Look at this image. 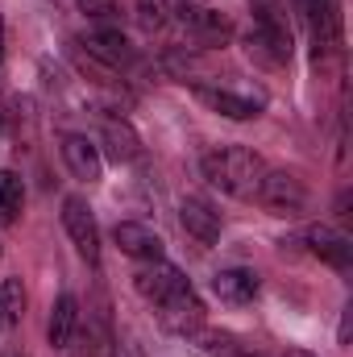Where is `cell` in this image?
I'll use <instances>...</instances> for the list:
<instances>
[{
    "instance_id": "4fadbf2b",
    "label": "cell",
    "mask_w": 353,
    "mask_h": 357,
    "mask_svg": "<svg viewBox=\"0 0 353 357\" xmlns=\"http://www.w3.org/2000/svg\"><path fill=\"white\" fill-rule=\"evenodd\" d=\"M59 150H63V162H67V171L80 178V183H100L104 158H100V146H96V142H88L84 133H63Z\"/></svg>"
},
{
    "instance_id": "3957f363",
    "label": "cell",
    "mask_w": 353,
    "mask_h": 357,
    "mask_svg": "<svg viewBox=\"0 0 353 357\" xmlns=\"http://www.w3.org/2000/svg\"><path fill=\"white\" fill-rule=\"evenodd\" d=\"M246 50L262 67H287L291 63V25H287V17H254Z\"/></svg>"
},
{
    "instance_id": "7c38bea8",
    "label": "cell",
    "mask_w": 353,
    "mask_h": 357,
    "mask_svg": "<svg viewBox=\"0 0 353 357\" xmlns=\"http://www.w3.org/2000/svg\"><path fill=\"white\" fill-rule=\"evenodd\" d=\"M100 158H108V162H117V167H125V162H133L137 154H142V137H137V129L129 125V121H121V116H104L100 121Z\"/></svg>"
},
{
    "instance_id": "f1b7e54d",
    "label": "cell",
    "mask_w": 353,
    "mask_h": 357,
    "mask_svg": "<svg viewBox=\"0 0 353 357\" xmlns=\"http://www.w3.org/2000/svg\"><path fill=\"white\" fill-rule=\"evenodd\" d=\"M125 357H142V354H137V349H133V345H129V349H125Z\"/></svg>"
},
{
    "instance_id": "7402d4cb",
    "label": "cell",
    "mask_w": 353,
    "mask_h": 357,
    "mask_svg": "<svg viewBox=\"0 0 353 357\" xmlns=\"http://www.w3.org/2000/svg\"><path fill=\"white\" fill-rule=\"evenodd\" d=\"M137 21L146 29H163L167 25V0H137Z\"/></svg>"
},
{
    "instance_id": "484cf974",
    "label": "cell",
    "mask_w": 353,
    "mask_h": 357,
    "mask_svg": "<svg viewBox=\"0 0 353 357\" xmlns=\"http://www.w3.org/2000/svg\"><path fill=\"white\" fill-rule=\"evenodd\" d=\"M278 357H316V354H308V349H283Z\"/></svg>"
},
{
    "instance_id": "44dd1931",
    "label": "cell",
    "mask_w": 353,
    "mask_h": 357,
    "mask_svg": "<svg viewBox=\"0 0 353 357\" xmlns=\"http://www.w3.org/2000/svg\"><path fill=\"white\" fill-rule=\"evenodd\" d=\"M0 307H4V316L13 324H21V316H25V287H21V278H4L0 282Z\"/></svg>"
},
{
    "instance_id": "8992f818",
    "label": "cell",
    "mask_w": 353,
    "mask_h": 357,
    "mask_svg": "<svg viewBox=\"0 0 353 357\" xmlns=\"http://www.w3.org/2000/svg\"><path fill=\"white\" fill-rule=\"evenodd\" d=\"M191 96L216 112V116H229V121H254L262 112V96H246V91H233V88H220V84H200L191 79Z\"/></svg>"
},
{
    "instance_id": "e0dca14e",
    "label": "cell",
    "mask_w": 353,
    "mask_h": 357,
    "mask_svg": "<svg viewBox=\"0 0 353 357\" xmlns=\"http://www.w3.org/2000/svg\"><path fill=\"white\" fill-rule=\"evenodd\" d=\"M75 333H80V299H75L71 291H63V295L54 299V307H50L46 341H50V349H67Z\"/></svg>"
},
{
    "instance_id": "83f0119b",
    "label": "cell",
    "mask_w": 353,
    "mask_h": 357,
    "mask_svg": "<svg viewBox=\"0 0 353 357\" xmlns=\"http://www.w3.org/2000/svg\"><path fill=\"white\" fill-rule=\"evenodd\" d=\"M0 357H21V354H17L13 345H0Z\"/></svg>"
},
{
    "instance_id": "5bb4252c",
    "label": "cell",
    "mask_w": 353,
    "mask_h": 357,
    "mask_svg": "<svg viewBox=\"0 0 353 357\" xmlns=\"http://www.w3.org/2000/svg\"><path fill=\"white\" fill-rule=\"evenodd\" d=\"M179 220H183L187 237H195L200 245H216V241H220V212H216L208 199L187 195L183 208H179Z\"/></svg>"
},
{
    "instance_id": "ba28073f",
    "label": "cell",
    "mask_w": 353,
    "mask_h": 357,
    "mask_svg": "<svg viewBox=\"0 0 353 357\" xmlns=\"http://www.w3.org/2000/svg\"><path fill=\"white\" fill-rule=\"evenodd\" d=\"M183 287H191L187 278H183V270L171 266L167 258H154V262H142V266L133 270V291L146 299V303H163V299H171L175 291H183Z\"/></svg>"
},
{
    "instance_id": "4316f807",
    "label": "cell",
    "mask_w": 353,
    "mask_h": 357,
    "mask_svg": "<svg viewBox=\"0 0 353 357\" xmlns=\"http://www.w3.org/2000/svg\"><path fill=\"white\" fill-rule=\"evenodd\" d=\"M0 71H4V17H0Z\"/></svg>"
},
{
    "instance_id": "9c48e42d",
    "label": "cell",
    "mask_w": 353,
    "mask_h": 357,
    "mask_svg": "<svg viewBox=\"0 0 353 357\" xmlns=\"http://www.w3.org/2000/svg\"><path fill=\"white\" fill-rule=\"evenodd\" d=\"M75 46H84L88 50V59H96L104 71H129L133 63H137V50L129 46V38L121 33V29H91L84 42H75Z\"/></svg>"
},
{
    "instance_id": "f546056e",
    "label": "cell",
    "mask_w": 353,
    "mask_h": 357,
    "mask_svg": "<svg viewBox=\"0 0 353 357\" xmlns=\"http://www.w3.org/2000/svg\"><path fill=\"white\" fill-rule=\"evenodd\" d=\"M246 357H258V354H246Z\"/></svg>"
},
{
    "instance_id": "2e32d148",
    "label": "cell",
    "mask_w": 353,
    "mask_h": 357,
    "mask_svg": "<svg viewBox=\"0 0 353 357\" xmlns=\"http://www.w3.org/2000/svg\"><path fill=\"white\" fill-rule=\"evenodd\" d=\"M112 241L121 245V254H129V258H137V262H154V258H163V237H158L154 229H146V225L121 220V225L112 229Z\"/></svg>"
},
{
    "instance_id": "cb8c5ba5",
    "label": "cell",
    "mask_w": 353,
    "mask_h": 357,
    "mask_svg": "<svg viewBox=\"0 0 353 357\" xmlns=\"http://www.w3.org/2000/svg\"><path fill=\"white\" fill-rule=\"evenodd\" d=\"M350 324H353V307H345V312H341V328H337L341 349H350Z\"/></svg>"
},
{
    "instance_id": "d6986e66",
    "label": "cell",
    "mask_w": 353,
    "mask_h": 357,
    "mask_svg": "<svg viewBox=\"0 0 353 357\" xmlns=\"http://www.w3.org/2000/svg\"><path fill=\"white\" fill-rule=\"evenodd\" d=\"M21 204H25V183H21V175L0 171V225H17Z\"/></svg>"
},
{
    "instance_id": "603a6c76",
    "label": "cell",
    "mask_w": 353,
    "mask_h": 357,
    "mask_svg": "<svg viewBox=\"0 0 353 357\" xmlns=\"http://www.w3.org/2000/svg\"><path fill=\"white\" fill-rule=\"evenodd\" d=\"M254 17H283V0H250Z\"/></svg>"
},
{
    "instance_id": "277c9868",
    "label": "cell",
    "mask_w": 353,
    "mask_h": 357,
    "mask_svg": "<svg viewBox=\"0 0 353 357\" xmlns=\"http://www.w3.org/2000/svg\"><path fill=\"white\" fill-rule=\"evenodd\" d=\"M254 199L262 204L270 216L291 220V216H303V208H308V187L291 175V171H266V178H262V187H258Z\"/></svg>"
},
{
    "instance_id": "6da1fadb",
    "label": "cell",
    "mask_w": 353,
    "mask_h": 357,
    "mask_svg": "<svg viewBox=\"0 0 353 357\" xmlns=\"http://www.w3.org/2000/svg\"><path fill=\"white\" fill-rule=\"evenodd\" d=\"M200 171H204V178H208L216 191H225V195H233V199H254L270 167L262 162V154H254V150H246V146H220V150L204 154Z\"/></svg>"
},
{
    "instance_id": "5b68a950",
    "label": "cell",
    "mask_w": 353,
    "mask_h": 357,
    "mask_svg": "<svg viewBox=\"0 0 353 357\" xmlns=\"http://www.w3.org/2000/svg\"><path fill=\"white\" fill-rule=\"evenodd\" d=\"M63 229H67L75 254H80L88 266H96V262H100V229H96V216H91V208H88L84 195H67V199H63Z\"/></svg>"
},
{
    "instance_id": "9a60e30c",
    "label": "cell",
    "mask_w": 353,
    "mask_h": 357,
    "mask_svg": "<svg viewBox=\"0 0 353 357\" xmlns=\"http://www.w3.org/2000/svg\"><path fill=\"white\" fill-rule=\"evenodd\" d=\"M258 291H262V278L254 274V270H220V274H212V295L220 299V303H233V307H241V303H254L258 299Z\"/></svg>"
},
{
    "instance_id": "ac0fdd59",
    "label": "cell",
    "mask_w": 353,
    "mask_h": 357,
    "mask_svg": "<svg viewBox=\"0 0 353 357\" xmlns=\"http://www.w3.org/2000/svg\"><path fill=\"white\" fill-rule=\"evenodd\" d=\"M183 341H187V354L191 357H246L250 354L233 333H220V328H195Z\"/></svg>"
},
{
    "instance_id": "8fae6325",
    "label": "cell",
    "mask_w": 353,
    "mask_h": 357,
    "mask_svg": "<svg viewBox=\"0 0 353 357\" xmlns=\"http://www.w3.org/2000/svg\"><path fill=\"white\" fill-rule=\"evenodd\" d=\"M187 33L200 42V46H225L233 38V21L229 13H220L216 4H204V8H179Z\"/></svg>"
},
{
    "instance_id": "52a82bcc",
    "label": "cell",
    "mask_w": 353,
    "mask_h": 357,
    "mask_svg": "<svg viewBox=\"0 0 353 357\" xmlns=\"http://www.w3.org/2000/svg\"><path fill=\"white\" fill-rule=\"evenodd\" d=\"M204 316H208V307H204V299H200L191 287H183L171 299L158 303V324H163V333H171V337H191L195 328H204Z\"/></svg>"
},
{
    "instance_id": "30bf717a",
    "label": "cell",
    "mask_w": 353,
    "mask_h": 357,
    "mask_svg": "<svg viewBox=\"0 0 353 357\" xmlns=\"http://www.w3.org/2000/svg\"><path fill=\"white\" fill-rule=\"evenodd\" d=\"M303 245H308L312 258L329 262V266L341 270V274L353 266V241L345 237V233H337L333 225H312V229L303 233Z\"/></svg>"
},
{
    "instance_id": "ffe728a7",
    "label": "cell",
    "mask_w": 353,
    "mask_h": 357,
    "mask_svg": "<svg viewBox=\"0 0 353 357\" xmlns=\"http://www.w3.org/2000/svg\"><path fill=\"white\" fill-rule=\"evenodd\" d=\"M80 13L91 17V21H100L104 29H117L121 25V0H80Z\"/></svg>"
},
{
    "instance_id": "d4e9b609",
    "label": "cell",
    "mask_w": 353,
    "mask_h": 357,
    "mask_svg": "<svg viewBox=\"0 0 353 357\" xmlns=\"http://www.w3.org/2000/svg\"><path fill=\"white\" fill-rule=\"evenodd\" d=\"M204 4H212V0H179V8H204Z\"/></svg>"
},
{
    "instance_id": "7a4b0ae2",
    "label": "cell",
    "mask_w": 353,
    "mask_h": 357,
    "mask_svg": "<svg viewBox=\"0 0 353 357\" xmlns=\"http://www.w3.org/2000/svg\"><path fill=\"white\" fill-rule=\"evenodd\" d=\"M299 17L312 29V59L324 63L341 50V4L337 0H295Z\"/></svg>"
}]
</instances>
